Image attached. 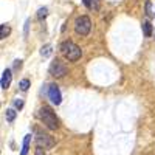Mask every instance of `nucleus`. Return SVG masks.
<instances>
[{"instance_id": "1", "label": "nucleus", "mask_w": 155, "mask_h": 155, "mask_svg": "<svg viewBox=\"0 0 155 155\" xmlns=\"http://www.w3.org/2000/svg\"><path fill=\"white\" fill-rule=\"evenodd\" d=\"M61 53L64 54V58H65L67 61L70 62H76L78 59L81 58V48L78 47L76 44H73L71 41H65L61 44Z\"/></svg>"}, {"instance_id": "2", "label": "nucleus", "mask_w": 155, "mask_h": 155, "mask_svg": "<svg viewBox=\"0 0 155 155\" xmlns=\"http://www.w3.org/2000/svg\"><path fill=\"white\" fill-rule=\"evenodd\" d=\"M39 118L42 120V123L50 129V130H56V129L59 127V121L56 118L54 112L50 107H42L41 110H39Z\"/></svg>"}, {"instance_id": "3", "label": "nucleus", "mask_w": 155, "mask_h": 155, "mask_svg": "<svg viewBox=\"0 0 155 155\" xmlns=\"http://www.w3.org/2000/svg\"><path fill=\"white\" fill-rule=\"evenodd\" d=\"M34 132H36V144H37V147H42V149H53L54 147L53 137H50L48 134H44L42 130H39V129H34Z\"/></svg>"}, {"instance_id": "4", "label": "nucleus", "mask_w": 155, "mask_h": 155, "mask_svg": "<svg viewBox=\"0 0 155 155\" xmlns=\"http://www.w3.org/2000/svg\"><path fill=\"white\" fill-rule=\"evenodd\" d=\"M92 30V20H90L87 16H81L78 17L74 22V31L79 36H87Z\"/></svg>"}, {"instance_id": "5", "label": "nucleus", "mask_w": 155, "mask_h": 155, "mask_svg": "<svg viewBox=\"0 0 155 155\" xmlns=\"http://www.w3.org/2000/svg\"><path fill=\"white\" fill-rule=\"evenodd\" d=\"M50 74H53L54 78H62L67 74V67L65 64L61 62L59 59H54L50 65Z\"/></svg>"}, {"instance_id": "6", "label": "nucleus", "mask_w": 155, "mask_h": 155, "mask_svg": "<svg viewBox=\"0 0 155 155\" xmlns=\"http://www.w3.org/2000/svg\"><path fill=\"white\" fill-rule=\"evenodd\" d=\"M48 98L51 99V102L56 106L61 104V101H62V96H61V90L56 84H50L48 85Z\"/></svg>"}, {"instance_id": "7", "label": "nucleus", "mask_w": 155, "mask_h": 155, "mask_svg": "<svg viewBox=\"0 0 155 155\" xmlns=\"http://www.w3.org/2000/svg\"><path fill=\"white\" fill-rule=\"evenodd\" d=\"M11 79H12V74H11V70H3L2 73V79H0V85H2L3 90H6L9 85H11Z\"/></svg>"}, {"instance_id": "8", "label": "nucleus", "mask_w": 155, "mask_h": 155, "mask_svg": "<svg viewBox=\"0 0 155 155\" xmlns=\"http://www.w3.org/2000/svg\"><path fill=\"white\" fill-rule=\"evenodd\" d=\"M30 143H31V135H25L23 138V146H22V150H20V155H27L28 150H30Z\"/></svg>"}, {"instance_id": "9", "label": "nucleus", "mask_w": 155, "mask_h": 155, "mask_svg": "<svg viewBox=\"0 0 155 155\" xmlns=\"http://www.w3.org/2000/svg\"><path fill=\"white\" fill-rule=\"evenodd\" d=\"M16 115H17V112H16L14 109H6V112H5V118H6L8 123H12V121L16 120Z\"/></svg>"}, {"instance_id": "10", "label": "nucleus", "mask_w": 155, "mask_h": 155, "mask_svg": "<svg viewBox=\"0 0 155 155\" xmlns=\"http://www.w3.org/2000/svg\"><path fill=\"white\" fill-rule=\"evenodd\" d=\"M143 34L146 36V37H150L152 36V23L150 22H143Z\"/></svg>"}, {"instance_id": "11", "label": "nucleus", "mask_w": 155, "mask_h": 155, "mask_svg": "<svg viewBox=\"0 0 155 155\" xmlns=\"http://www.w3.org/2000/svg\"><path fill=\"white\" fill-rule=\"evenodd\" d=\"M51 53H53V47H51V45H44V47L41 48V54H42L44 58L51 56Z\"/></svg>"}, {"instance_id": "12", "label": "nucleus", "mask_w": 155, "mask_h": 155, "mask_svg": "<svg viewBox=\"0 0 155 155\" xmlns=\"http://www.w3.org/2000/svg\"><path fill=\"white\" fill-rule=\"evenodd\" d=\"M9 33H11V30H9V27H8L6 23H2V25H0V37L5 39Z\"/></svg>"}, {"instance_id": "13", "label": "nucleus", "mask_w": 155, "mask_h": 155, "mask_svg": "<svg viewBox=\"0 0 155 155\" xmlns=\"http://www.w3.org/2000/svg\"><path fill=\"white\" fill-rule=\"evenodd\" d=\"M47 16H48V9H47L45 6H44V8H39V9H37V19H39V20H44V19H45Z\"/></svg>"}, {"instance_id": "14", "label": "nucleus", "mask_w": 155, "mask_h": 155, "mask_svg": "<svg viewBox=\"0 0 155 155\" xmlns=\"http://www.w3.org/2000/svg\"><path fill=\"white\" fill-rule=\"evenodd\" d=\"M19 87H20L22 92H27L28 87H30V81H28V79H22V81L19 82Z\"/></svg>"}, {"instance_id": "15", "label": "nucleus", "mask_w": 155, "mask_h": 155, "mask_svg": "<svg viewBox=\"0 0 155 155\" xmlns=\"http://www.w3.org/2000/svg\"><path fill=\"white\" fill-rule=\"evenodd\" d=\"M146 16L147 17H152L153 16V12H152V2H150V0H147V2H146Z\"/></svg>"}, {"instance_id": "16", "label": "nucleus", "mask_w": 155, "mask_h": 155, "mask_svg": "<svg viewBox=\"0 0 155 155\" xmlns=\"http://www.w3.org/2000/svg\"><path fill=\"white\" fill-rule=\"evenodd\" d=\"M14 106H16V109H19V110H20V109L23 107V101H22L20 98H17V99L14 101Z\"/></svg>"}, {"instance_id": "17", "label": "nucleus", "mask_w": 155, "mask_h": 155, "mask_svg": "<svg viewBox=\"0 0 155 155\" xmlns=\"http://www.w3.org/2000/svg\"><path fill=\"white\" fill-rule=\"evenodd\" d=\"M20 67H22V61H20V59L14 61V70H19Z\"/></svg>"}, {"instance_id": "18", "label": "nucleus", "mask_w": 155, "mask_h": 155, "mask_svg": "<svg viewBox=\"0 0 155 155\" xmlns=\"http://www.w3.org/2000/svg\"><path fill=\"white\" fill-rule=\"evenodd\" d=\"M92 8L93 9H98L99 8V0H92Z\"/></svg>"}, {"instance_id": "19", "label": "nucleus", "mask_w": 155, "mask_h": 155, "mask_svg": "<svg viewBox=\"0 0 155 155\" xmlns=\"http://www.w3.org/2000/svg\"><path fill=\"white\" fill-rule=\"evenodd\" d=\"M82 3H84L85 8H88V9L92 8V0H82Z\"/></svg>"}, {"instance_id": "20", "label": "nucleus", "mask_w": 155, "mask_h": 155, "mask_svg": "<svg viewBox=\"0 0 155 155\" xmlns=\"http://www.w3.org/2000/svg\"><path fill=\"white\" fill-rule=\"evenodd\" d=\"M36 155H45V153H44V149H42V147H37V149H36Z\"/></svg>"}, {"instance_id": "21", "label": "nucleus", "mask_w": 155, "mask_h": 155, "mask_svg": "<svg viewBox=\"0 0 155 155\" xmlns=\"http://www.w3.org/2000/svg\"><path fill=\"white\" fill-rule=\"evenodd\" d=\"M28 25H30V20H27V23H25V34L28 33Z\"/></svg>"}]
</instances>
